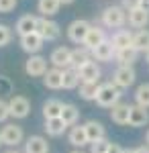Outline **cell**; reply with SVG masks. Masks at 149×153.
Masks as SVG:
<instances>
[{"mask_svg":"<svg viewBox=\"0 0 149 153\" xmlns=\"http://www.w3.org/2000/svg\"><path fill=\"white\" fill-rule=\"evenodd\" d=\"M135 102L143 108H149V84H141L135 90Z\"/></svg>","mask_w":149,"mask_h":153,"instance_id":"32","label":"cell"},{"mask_svg":"<svg viewBox=\"0 0 149 153\" xmlns=\"http://www.w3.org/2000/svg\"><path fill=\"white\" fill-rule=\"evenodd\" d=\"M135 153H149V145H141V147H137Z\"/></svg>","mask_w":149,"mask_h":153,"instance_id":"40","label":"cell"},{"mask_svg":"<svg viewBox=\"0 0 149 153\" xmlns=\"http://www.w3.org/2000/svg\"><path fill=\"white\" fill-rule=\"evenodd\" d=\"M8 110L12 118H27L31 112V102L25 96H12L8 100Z\"/></svg>","mask_w":149,"mask_h":153,"instance_id":"8","label":"cell"},{"mask_svg":"<svg viewBox=\"0 0 149 153\" xmlns=\"http://www.w3.org/2000/svg\"><path fill=\"white\" fill-rule=\"evenodd\" d=\"M12 92V84L8 78H4V76H0V98L6 94H10Z\"/></svg>","mask_w":149,"mask_h":153,"instance_id":"35","label":"cell"},{"mask_svg":"<svg viewBox=\"0 0 149 153\" xmlns=\"http://www.w3.org/2000/svg\"><path fill=\"white\" fill-rule=\"evenodd\" d=\"M0 145H2V139H0Z\"/></svg>","mask_w":149,"mask_h":153,"instance_id":"48","label":"cell"},{"mask_svg":"<svg viewBox=\"0 0 149 153\" xmlns=\"http://www.w3.org/2000/svg\"><path fill=\"white\" fill-rule=\"evenodd\" d=\"M37 23H39V16H35V14H23V16L16 21L14 31H16L21 37L31 35V33H35V31H37Z\"/></svg>","mask_w":149,"mask_h":153,"instance_id":"12","label":"cell"},{"mask_svg":"<svg viewBox=\"0 0 149 153\" xmlns=\"http://www.w3.org/2000/svg\"><path fill=\"white\" fill-rule=\"evenodd\" d=\"M100 21L106 29H121L123 25H127V10L123 6H106L102 10Z\"/></svg>","mask_w":149,"mask_h":153,"instance_id":"2","label":"cell"},{"mask_svg":"<svg viewBox=\"0 0 149 153\" xmlns=\"http://www.w3.org/2000/svg\"><path fill=\"white\" fill-rule=\"evenodd\" d=\"M135 78H137V74L133 70V65H118L115 70V74H112V84L116 88L125 90V88L135 84Z\"/></svg>","mask_w":149,"mask_h":153,"instance_id":"5","label":"cell"},{"mask_svg":"<svg viewBox=\"0 0 149 153\" xmlns=\"http://www.w3.org/2000/svg\"><path fill=\"white\" fill-rule=\"evenodd\" d=\"M68 129V125L61 118H47L45 120V131L49 137H61Z\"/></svg>","mask_w":149,"mask_h":153,"instance_id":"25","label":"cell"},{"mask_svg":"<svg viewBox=\"0 0 149 153\" xmlns=\"http://www.w3.org/2000/svg\"><path fill=\"white\" fill-rule=\"evenodd\" d=\"M123 153H135V149H125Z\"/></svg>","mask_w":149,"mask_h":153,"instance_id":"43","label":"cell"},{"mask_svg":"<svg viewBox=\"0 0 149 153\" xmlns=\"http://www.w3.org/2000/svg\"><path fill=\"white\" fill-rule=\"evenodd\" d=\"M133 47L137 49L139 53H141V51L147 53L149 51V31L147 29H141V31H137V33L133 35Z\"/></svg>","mask_w":149,"mask_h":153,"instance_id":"29","label":"cell"},{"mask_svg":"<svg viewBox=\"0 0 149 153\" xmlns=\"http://www.w3.org/2000/svg\"><path fill=\"white\" fill-rule=\"evenodd\" d=\"M145 55H147V61H149V51H147V53H145Z\"/></svg>","mask_w":149,"mask_h":153,"instance_id":"47","label":"cell"},{"mask_svg":"<svg viewBox=\"0 0 149 153\" xmlns=\"http://www.w3.org/2000/svg\"><path fill=\"white\" fill-rule=\"evenodd\" d=\"M25 71L31 76V78H43L47 74V59L43 55H31L25 63Z\"/></svg>","mask_w":149,"mask_h":153,"instance_id":"7","label":"cell"},{"mask_svg":"<svg viewBox=\"0 0 149 153\" xmlns=\"http://www.w3.org/2000/svg\"><path fill=\"white\" fill-rule=\"evenodd\" d=\"M69 143L76 147V149H82V147H86V145H90V139H88V133H86V129H84V125H80V127H72L69 129V135H68Z\"/></svg>","mask_w":149,"mask_h":153,"instance_id":"17","label":"cell"},{"mask_svg":"<svg viewBox=\"0 0 149 153\" xmlns=\"http://www.w3.org/2000/svg\"><path fill=\"white\" fill-rule=\"evenodd\" d=\"M37 33L43 37V41H55L61 35V29L55 21L45 19V16H39V23H37Z\"/></svg>","mask_w":149,"mask_h":153,"instance_id":"6","label":"cell"},{"mask_svg":"<svg viewBox=\"0 0 149 153\" xmlns=\"http://www.w3.org/2000/svg\"><path fill=\"white\" fill-rule=\"evenodd\" d=\"M127 23L131 25L133 29H145L149 25V10L145 8H135V10H129L127 12Z\"/></svg>","mask_w":149,"mask_h":153,"instance_id":"13","label":"cell"},{"mask_svg":"<svg viewBox=\"0 0 149 153\" xmlns=\"http://www.w3.org/2000/svg\"><path fill=\"white\" fill-rule=\"evenodd\" d=\"M84 129H86V133H88L90 143H94V141H98V139H104V137H106L104 125L100 123V120H88V123L84 125Z\"/></svg>","mask_w":149,"mask_h":153,"instance_id":"23","label":"cell"},{"mask_svg":"<svg viewBox=\"0 0 149 153\" xmlns=\"http://www.w3.org/2000/svg\"><path fill=\"white\" fill-rule=\"evenodd\" d=\"M12 39V33L10 29L6 27V25H0V47H4V45H8Z\"/></svg>","mask_w":149,"mask_h":153,"instance_id":"34","label":"cell"},{"mask_svg":"<svg viewBox=\"0 0 149 153\" xmlns=\"http://www.w3.org/2000/svg\"><path fill=\"white\" fill-rule=\"evenodd\" d=\"M59 2H61V4H72L74 0H59Z\"/></svg>","mask_w":149,"mask_h":153,"instance_id":"42","label":"cell"},{"mask_svg":"<svg viewBox=\"0 0 149 153\" xmlns=\"http://www.w3.org/2000/svg\"><path fill=\"white\" fill-rule=\"evenodd\" d=\"M110 143L106 137L104 139H98V141L90 143V153H108V147H110Z\"/></svg>","mask_w":149,"mask_h":153,"instance_id":"33","label":"cell"},{"mask_svg":"<svg viewBox=\"0 0 149 153\" xmlns=\"http://www.w3.org/2000/svg\"><path fill=\"white\" fill-rule=\"evenodd\" d=\"M6 153H19V151H16V149H8Z\"/></svg>","mask_w":149,"mask_h":153,"instance_id":"46","label":"cell"},{"mask_svg":"<svg viewBox=\"0 0 149 153\" xmlns=\"http://www.w3.org/2000/svg\"><path fill=\"white\" fill-rule=\"evenodd\" d=\"M0 139H2V145H8L12 149H16V147L25 141V133L19 125L6 123V125L2 127V131H0Z\"/></svg>","mask_w":149,"mask_h":153,"instance_id":"3","label":"cell"},{"mask_svg":"<svg viewBox=\"0 0 149 153\" xmlns=\"http://www.w3.org/2000/svg\"><path fill=\"white\" fill-rule=\"evenodd\" d=\"M121 98H123V90L116 88L112 82H106V84H100V88H98L96 104L102 106V108H112L115 104L121 102Z\"/></svg>","mask_w":149,"mask_h":153,"instance_id":"1","label":"cell"},{"mask_svg":"<svg viewBox=\"0 0 149 153\" xmlns=\"http://www.w3.org/2000/svg\"><path fill=\"white\" fill-rule=\"evenodd\" d=\"M141 8H145V10H149V0H141Z\"/></svg>","mask_w":149,"mask_h":153,"instance_id":"41","label":"cell"},{"mask_svg":"<svg viewBox=\"0 0 149 153\" xmlns=\"http://www.w3.org/2000/svg\"><path fill=\"white\" fill-rule=\"evenodd\" d=\"M69 153H84L82 149H74V151H69Z\"/></svg>","mask_w":149,"mask_h":153,"instance_id":"45","label":"cell"},{"mask_svg":"<svg viewBox=\"0 0 149 153\" xmlns=\"http://www.w3.org/2000/svg\"><path fill=\"white\" fill-rule=\"evenodd\" d=\"M43 84L49 90H61L63 88V70H57V68L47 70V74L43 76Z\"/></svg>","mask_w":149,"mask_h":153,"instance_id":"18","label":"cell"},{"mask_svg":"<svg viewBox=\"0 0 149 153\" xmlns=\"http://www.w3.org/2000/svg\"><path fill=\"white\" fill-rule=\"evenodd\" d=\"M149 123V110L139 104H131V112H129V127L133 129H141Z\"/></svg>","mask_w":149,"mask_h":153,"instance_id":"10","label":"cell"},{"mask_svg":"<svg viewBox=\"0 0 149 153\" xmlns=\"http://www.w3.org/2000/svg\"><path fill=\"white\" fill-rule=\"evenodd\" d=\"M43 37L39 35L37 31L35 33H31V35H25L21 37V47H23V51H27V53H31V55H37L41 49H43Z\"/></svg>","mask_w":149,"mask_h":153,"instance_id":"11","label":"cell"},{"mask_svg":"<svg viewBox=\"0 0 149 153\" xmlns=\"http://www.w3.org/2000/svg\"><path fill=\"white\" fill-rule=\"evenodd\" d=\"M16 8V0H0V12H10Z\"/></svg>","mask_w":149,"mask_h":153,"instance_id":"37","label":"cell"},{"mask_svg":"<svg viewBox=\"0 0 149 153\" xmlns=\"http://www.w3.org/2000/svg\"><path fill=\"white\" fill-rule=\"evenodd\" d=\"M59 6H61L59 0H39V2H37V10L41 12V16H45V19L57 14Z\"/></svg>","mask_w":149,"mask_h":153,"instance_id":"24","label":"cell"},{"mask_svg":"<svg viewBox=\"0 0 149 153\" xmlns=\"http://www.w3.org/2000/svg\"><path fill=\"white\" fill-rule=\"evenodd\" d=\"M115 55H116V49L110 43V39H106L104 43H100L98 47L92 51V57L96 59V61H112Z\"/></svg>","mask_w":149,"mask_h":153,"instance_id":"19","label":"cell"},{"mask_svg":"<svg viewBox=\"0 0 149 153\" xmlns=\"http://www.w3.org/2000/svg\"><path fill=\"white\" fill-rule=\"evenodd\" d=\"M125 149L118 145V143H110V147H108V153H123Z\"/></svg>","mask_w":149,"mask_h":153,"instance_id":"39","label":"cell"},{"mask_svg":"<svg viewBox=\"0 0 149 153\" xmlns=\"http://www.w3.org/2000/svg\"><path fill=\"white\" fill-rule=\"evenodd\" d=\"M61 110H63V104L59 102L57 98H51V100H47L45 104H43V117L47 118H59L61 117Z\"/></svg>","mask_w":149,"mask_h":153,"instance_id":"28","label":"cell"},{"mask_svg":"<svg viewBox=\"0 0 149 153\" xmlns=\"http://www.w3.org/2000/svg\"><path fill=\"white\" fill-rule=\"evenodd\" d=\"M90 51L86 47H76V49H72V65L69 68H76V70H80L84 63H88L90 61Z\"/></svg>","mask_w":149,"mask_h":153,"instance_id":"26","label":"cell"},{"mask_svg":"<svg viewBox=\"0 0 149 153\" xmlns=\"http://www.w3.org/2000/svg\"><path fill=\"white\" fill-rule=\"evenodd\" d=\"M61 120L68 125V127H74V125H78V120H80V110H78V106L74 104H63V110H61Z\"/></svg>","mask_w":149,"mask_h":153,"instance_id":"27","label":"cell"},{"mask_svg":"<svg viewBox=\"0 0 149 153\" xmlns=\"http://www.w3.org/2000/svg\"><path fill=\"white\" fill-rule=\"evenodd\" d=\"M49 61L53 63V68L57 70H68L72 65V49L68 47H55L49 55Z\"/></svg>","mask_w":149,"mask_h":153,"instance_id":"9","label":"cell"},{"mask_svg":"<svg viewBox=\"0 0 149 153\" xmlns=\"http://www.w3.org/2000/svg\"><path fill=\"white\" fill-rule=\"evenodd\" d=\"M25 153H49V143L41 135H33L25 141Z\"/></svg>","mask_w":149,"mask_h":153,"instance_id":"16","label":"cell"},{"mask_svg":"<svg viewBox=\"0 0 149 153\" xmlns=\"http://www.w3.org/2000/svg\"><path fill=\"white\" fill-rule=\"evenodd\" d=\"M78 74H80V80L82 82H98L100 80V76H102V71H100V65L96 63V61H88V63H84L80 70H78Z\"/></svg>","mask_w":149,"mask_h":153,"instance_id":"14","label":"cell"},{"mask_svg":"<svg viewBox=\"0 0 149 153\" xmlns=\"http://www.w3.org/2000/svg\"><path fill=\"white\" fill-rule=\"evenodd\" d=\"M133 35H135V33H131V31H127V29H118L115 35H112L110 43L115 45L116 51H118V49H125V47H131V45H133Z\"/></svg>","mask_w":149,"mask_h":153,"instance_id":"21","label":"cell"},{"mask_svg":"<svg viewBox=\"0 0 149 153\" xmlns=\"http://www.w3.org/2000/svg\"><path fill=\"white\" fill-rule=\"evenodd\" d=\"M129 112H131V104L127 102H118L110 108V118L116 125H129Z\"/></svg>","mask_w":149,"mask_h":153,"instance_id":"20","label":"cell"},{"mask_svg":"<svg viewBox=\"0 0 149 153\" xmlns=\"http://www.w3.org/2000/svg\"><path fill=\"white\" fill-rule=\"evenodd\" d=\"M8 117H10V110H8V100L0 98V123H4Z\"/></svg>","mask_w":149,"mask_h":153,"instance_id":"36","label":"cell"},{"mask_svg":"<svg viewBox=\"0 0 149 153\" xmlns=\"http://www.w3.org/2000/svg\"><path fill=\"white\" fill-rule=\"evenodd\" d=\"M82 84L80 80V74L76 68H68V70H63V88L66 90H74V88H78Z\"/></svg>","mask_w":149,"mask_h":153,"instance_id":"30","label":"cell"},{"mask_svg":"<svg viewBox=\"0 0 149 153\" xmlns=\"http://www.w3.org/2000/svg\"><path fill=\"white\" fill-rule=\"evenodd\" d=\"M78 88H80V98L82 100H96V94H98L100 84L98 82H82Z\"/></svg>","mask_w":149,"mask_h":153,"instance_id":"31","label":"cell"},{"mask_svg":"<svg viewBox=\"0 0 149 153\" xmlns=\"http://www.w3.org/2000/svg\"><path fill=\"white\" fill-rule=\"evenodd\" d=\"M145 143L149 145V131H147V135H145Z\"/></svg>","mask_w":149,"mask_h":153,"instance_id":"44","label":"cell"},{"mask_svg":"<svg viewBox=\"0 0 149 153\" xmlns=\"http://www.w3.org/2000/svg\"><path fill=\"white\" fill-rule=\"evenodd\" d=\"M90 27H92V25L88 23V21H84V19H76V21H72L69 27H68V39L72 41V43H76V45H84Z\"/></svg>","mask_w":149,"mask_h":153,"instance_id":"4","label":"cell"},{"mask_svg":"<svg viewBox=\"0 0 149 153\" xmlns=\"http://www.w3.org/2000/svg\"><path fill=\"white\" fill-rule=\"evenodd\" d=\"M115 59L118 61V65H133L139 59V51L133 47V45H131V47H125V49H118Z\"/></svg>","mask_w":149,"mask_h":153,"instance_id":"22","label":"cell"},{"mask_svg":"<svg viewBox=\"0 0 149 153\" xmlns=\"http://www.w3.org/2000/svg\"><path fill=\"white\" fill-rule=\"evenodd\" d=\"M104 41H106V37H104V29H100L98 25H92L90 31H88V37H86V41H84V47L92 53V51L98 47L100 43H104Z\"/></svg>","mask_w":149,"mask_h":153,"instance_id":"15","label":"cell"},{"mask_svg":"<svg viewBox=\"0 0 149 153\" xmlns=\"http://www.w3.org/2000/svg\"><path fill=\"white\" fill-rule=\"evenodd\" d=\"M127 12L129 10H135V8H141V0H123V4H121Z\"/></svg>","mask_w":149,"mask_h":153,"instance_id":"38","label":"cell"}]
</instances>
